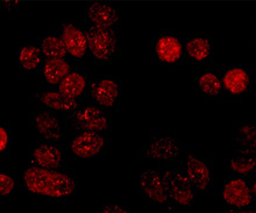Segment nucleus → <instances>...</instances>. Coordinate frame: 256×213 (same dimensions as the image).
Segmentation results:
<instances>
[{
	"label": "nucleus",
	"mask_w": 256,
	"mask_h": 213,
	"mask_svg": "<svg viewBox=\"0 0 256 213\" xmlns=\"http://www.w3.org/2000/svg\"><path fill=\"white\" fill-rule=\"evenodd\" d=\"M24 189L34 194L50 198H63L74 194L76 180L66 172L58 170L28 166L20 174Z\"/></svg>",
	"instance_id": "obj_1"
},
{
	"label": "nucleus",
	"mask_w": 256,
	"mask_h": 213,
	"mask_svg": "<svg viewBox=\"0 0 256 213\" xmlns=\"http://www.w3.org/2000/svg\"><path fill=\"white\" fill-rule=\"evenodd\" d=\"M88 50L97 63H108L119 52V36L113 28L84 27Z\"/></svg>",
	"instance_id": "obj_2"
},
{
	"label": "nucleus",
	"mask_w": 256,
	"mask_h": 213,
	"mask_svg": "<svg viewBox=\"0 0 256 213\" xmlns=\"http://www.w3.org/2000/svg\"><path fill=\"white\" fill-rule=\"evenodd\" d=\"M68 122L80 132H106L110 128V116L97 105H84L68 114Z\"/></svg>",
	"instance_id": "obj_3"
},
{
	"label": "nucleus",
	"mask_w": 256,
	"mask_h": 213,
	"mask_svg": "<svg viewBox=\"0 0 256 213\" xmlns=\"http://www.w3.org/2000/svg\"><path fill=\"white\" fill-rule=\"evenodd\" d=\"M182 152L183 144L176 138L166 133H156L150 136L144 156L156 161L172 162L178 158Z\"/></svg>",
	"instance_id": "obj_4"
},
{
	"label": "nucleus",
	"mask_w": 256,
	"mask_h": 213,
	"mask_svg": "<svg viewBox=\"0 0 256 213\" xmlns=\"http://www.w3.org/2000/svg\"><path fill=\"white\" fill-rule=\"evenodd\" d=\"M30 127L41 139L50 144L60 142L66 138L62 122L54 113L47 110H38L30 116Z\"/></svg>",
	"instance_id": "obj_5"
},
{
	"label": "nucleus",
	"mask_w": 256,
	"mask_h": 213,
	"mask_svg": "<svg viewBox=\"0 0 256 213\" xmlns=\"http://www.w3.org/2000/svg\"><path fill=\"white\" fill-rule=\"evenodd\" d=\"M108 141L102 133L78 132L68 144V152L74 158H91L100 155Z\"/></svg>",
	"instance_id": "obj_6"
},
{
	"label": "nucleus",
	"mask_w": 256,
	"mask_h": 213,
	"mask_svg": "<svg viewBox=\"0 0 256 213\" xmlns=\"http://www.w3.org/2000/svg\"><path fill=\"white\" fill-rule=\"evenodd\" d=\"M60 38L66 52L74 60H83L88 52V42L84 28L70 20L60 21Z\"/></svg>",
	"instance_id": "obj_7"
},
{
	"label": "nucleus",
	"mask_w": 256,
	"mask_h": 213,
	"mask_svg": "<svg viewBox=\"0 0 256 213\" xmlns=\"http://www.w3.org/2000/svg\"><path fill=\"white\" fill-rule=\"evenodd\" d=\"M169 196L182 206H189L194 200V191L186 172L172 169L164 172Z\"/></svg>",
	"instance_id": "obj_8"
},
{
	"label": "nucleus",
	"mask_w": 256,
	"mask_h": 213,
	"mask_svg": "<svg viewBox=\"0 0 256 213\" xmlns=\"http://www.w3.org/2000/svg\"><path fill=\"white\" fill-rule=\"evenodd\" d=\"M90 96L96 105L102 108H112L120 96V84L113 77H98L91 82Z\"/></svg>",
	"instance_id": "obj_9"
},
{
	"label": "nucleus",
	"mask_w": 256,
	"mask_h": 213,
	"mask_svg": "<svg viewBox=\"0 0 256 213\" xmlns=\"http://www.w3.org/2000/svg\"><path fill=\"white\" fill-rule=\"evenodd\" d=\"M140 186L144 196L156 204H166L170 197L164 172L160 170L148 169L142 172Z\"/></svg>",
	"instance_id": "obj_10"
},
{
	"label": "nucleus",
	"mask_w": 256,
	"mask_h": 213,
	"mask_svg": "<svg viewBox=\"0 0 256 213\" xmlns=\"http://www.w3.org/2000/svg\"><path fill=\"white\" fill-rule=\"evenodd\" d=\"M30 161L38 168L58 170L63 166L64 154L55 144L41 142L30 149Z\"/></svg>",
	"instance_id": "obj_11"
},
{
	"label": "nucleus",
	"mask_w": 256,
	"mask_h": 213,
	"mask_svg": "<svg viewBox=\"0 0 256 213\" xmlns=\"http://www.w3.org/2000/svg\"><path fill=\"white\" fill-rule=\"evenodd\" d=\"M85 20L90 26L114 30L120 21V14L111 4L96 2L85 7Z\"/></svg>",
	"instance_id": "obj_12"
},
{
	"label": "nucleus",
	"mask_w": 256,
	"mask_h": 213,
	"mask_svg": "<svg viewBox=\"0 0 256 213\" xmlns=\"http://www.w3.org/2000/svg\"><path fill=\"white\" fill-rule=\"evenodd\" d=\"M30 100L38 102L44 108H47L52 111L55 112H63V113H72L76 111L78 108H80V102L77 99H72L66 97L63 94L58 91H44L38 92V94H32L30 97Z\"/></svg>",
	"instance_id": "obj_13"
},
{
	"label": "nucleus",
	"mask_w": 256,
	"mask_h": 213,
	"mask_svg": "<svg viewBox=\"0 0 256 213\" xmlns=\"http://www.w3.org/2000/svg\"><path fill=\"white\" fill-rule=\"evenodd\" d=\"M186 175L196 189L205 191L211 186L212 169L202 160L189 154L186 156Z\"/></svg>",
	"instance_id": "obj_14"
},
{
	"label": "nucleus",
	"mask_w": 256,
	"mask_h": 213,
	"mask_svg": "<svg viewBox=\"0 0 256 213\" xmlns=\"http://www.w3.org/2000/svg\"><path fill=\"white\" fill-rule=\"evenodd\" d=\"M224 200L233 208H246L252 203V192L248 184L241 178H233L225 184Z\"/></svg>",
	"instance_id": "obj_15"
},
{
	"label": "nucleus",
	"mask_w": 256,
	"mask_h": 213,
	"mask_svg": "<svg viewBox=\"0 0 256 213\" xmlns=\"http://www.w3.org/2000/svg\"><path fill=\"white\" fill-rule=\"evenodd\" d=\"M155 54L158 61L163 63H175L182 58L183 48L180 42L172 35H163L155 44Z\"/></svg>",
	"instance_id": "obj_16"
},
{
	"label": "nucleus",
	"mask_w": 256,
	"mask_h": 213,
	"mask_svg": "<svg viewBox=\"0 0 256 213\" xmlns=\"http://www.w3.org/2000/svg\"><path fill=\"white\" fill-rule=\"evenodd\" d=\"M250 78L246 70L241 68H230L224 74L222 85L227 92L233 96L242 94L250 88Z\"/></svg>",
	"instance_id": "obj_17"
},
{
	"label": "nucleus",
	"mask_w": 256,
	"mask_h": 213,
	"mask_svg": "<svg viewBox=\"0 0 256 213\" xmlns=\"http://www.w3.org/2000/svg\"><path fill=\"white\" fill-rule=\"evenodd\" d=\"M234 142L241 152L254 154L256 150V124L244 122L236 127Z\"/></svg>",
	"instance_id": "obj_18"
},
{
	"label": "nucleus",
	"mask_w": 256,
	"mask_h": 213,
	"mask_svg": "<svg viewBox=\"0 0 256 213\" xmlns=\"http://www.w3.org/2000/svg\"><path fill=\"white\" fill-rule=\"evenodd\" d=\"M71 72L70 63L66 60H47L42 66V77L48 84H60Z\"/></svg>",
	"instance_id": "obj_19"
},
{
	"label": "nucleus",
	"mask_w": 256,
	"mask_h": 213,
	"mask_svg": "<svg viewBox=\"0 0 256 213\" xmlns=\"http://www.w3.org/2000/svg\"><path fill=\"white\" fill-rule=\"evenodd\" d=\"M44 63V54L38 46L27 44L21 48L19 55V66L24 72H36Z\"/></svg>",
	"instance_id": "obj_20"
},
{
	"label": "nucleus",
	"mask_w": 256,
	"mask_h": 213,
	"mask_svg": "<svg viewBox=\"0 0 256 213\" xmlns=\"http://www.w3.org/2000/svg\"><path fill=\"white\" fill-rule=\"evenodd\" d=\"M86 77L78 71H71L58 84V91L66 97L77 99L86 90Z\"/></svg>",
	"instance_id": "obj_21"
},
{
	"label": "nucleus",
	"mask_w": 256,
	"mask_h": 213,
	"mask_svg": "<svg viewBox=\"0 0 256 213\" xmlns=\"http://www.w3.org/2000/svg\"><path fill=\"white\" fill-rule=\"evenodd\" d=\"M42 54L47 60H64L66 56V49L60 36H47L38 41Z\"/></svg>",
	"instance_id": "obj_22"
},
{
	"label": "nucleus",
	"mask_w": 256,
	"mask_h": 213,
	"mask_svg": "<svg viewBox=\"0 0 256 213\" xmlns=\"http://www.w3.org/2000/svg\"><path fill=\"white\" fill-rule=\"evenodd\" d=\"M186 52L194 61H205L212 52V44L208 38H192L186 44Z\"/></svg>",
	"instance_id": "obj_23"
},
{
	"label": "nucleus",
	"mask_w": 256,
	"mask_h": 213,
	"mask_svg": "<svg viewBox=\"0 0 256 213\" xmlns=\"http://www.w3.org/2000/svg\"><path fill=\"white\" fill-rule=\"evenodd\" d=\"M230 169L238 174H250L256 166V158L250 152H239L228 161Z\"/></svg>",
	"instance_id": "obj_24"
},
{
	"label": "nucleus",
	"mask_w": 256,
	"mask_h": 213,
	"mask_svg": "<svg viewBox=\"0 0 256 213\" xmlns=\"http://www.w3.org/2000/svg\"><path fill=\"white\" fill-rule=\"evenodd\" d=\"M197 85L202 94L208 97H216L220 94L222 84L216 74L205 72L200 74L197 80Z\"/></svg>",
	"instance_id": "obj_25"
},
{
	"label": "nucleus",
	"mask_w": 256,
	"mask_h": 213,
	"mask_svg": "<svg viewBox=\"0 0 256 213\" xmlns=\"http://www.w3.org/2000/svg\"><path fill=\"white\" fill-rule=\"evenodd\" d=\"M16 186V180L12 176L5 172H0V192H2V196H7V194L14 192Z\"/></svg>",
	"instance_id": "obj_26"
},
{
	"label": "nucleus",
	"mask_w": 256,
	"mask_h": 213,
	"mask_svg": "<svg viewBox=\"0 0 256 213\" xmlns=\"http://www.w3.org/2000/svg\"><path fill=\"white\" fill-rule=\"evenodd\" d=\"M7 147H8V130L5 126H2L0 127V150L2 155L7 150Z\"/></svg>",
	"instance_id": "obj_27"
},
{
	"label": "nucleus",
	"mask_w": 256,
	"mask_h": 213,
	"mask_svg": "<svg viewBox=\"0 0 256 213\" xmlns=\"http://www.w3.org/2000/svg\"><path fill=\"white\" fill-rule=\"evenodd\" d=\"M102 213H130L128 208L122 205H114V204H108L102 208Z\"/></svg>",
	"instance_id": "obj_28"
},
{
	"label": "nucleus",
	"mask_w": 256,
	"mask_h": 213,
	"mask_svg": "<svg viewBox=\"0 0 256 213\" xmlns=\"http://www.w3.org/2000/svg\"><path fill=\"white\" fill-rule=\"evenodd\" d=\"M18 4L19 2H2V6L5 7L6 10H10V8H14V7H16Z\"/></svg>",
	"instance_id": "obj_29"
},
{
	"label": "nucleus",
	"mask_w": 256,
	"mask_h": 213,
	"mask_svg": "<svg viewBox=\"0 0 256 213\" xmlns=\"http://www.w3.org/2000/svg\"><path fill=\"white\" fill-rule=\"evenodd\" d=\"M238 213H256V211H239Z\"/></svg>",
	"instance_id": "obj_30"
},
{
	"label": "nucleus",
	"mask_w": 256,
	"mask_h": 213,
	"mask_svg": "<svg viewBox=\"0 0 256 213\" xmlns=\"http://www.w3.org/2000/svg\"><path fill=\"white\" fill-rule=\"evenodd\" d=\"M253 190H254V194H255V196H256V183L254 184V186H253Z\"/></svg>",
	"instance_id": "obj_31"
}]
</instances>
